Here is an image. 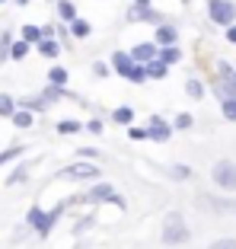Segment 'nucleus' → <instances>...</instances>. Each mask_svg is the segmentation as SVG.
Returning a JSON list of instances; mask_svg holds the SVG:
<instances>
[{
	"mask_svg": "<svg viewBox=\"0 0 236 249\" xmlns=\"http://www.w3.org/2000/svg\"><path fill=\"white\" fill-rule=\"evenodd\" d=\"M61 211H64V205L51 208V211H42V208H29V214H26V220H29V227L35 230L38 236H48V233H51V227L58 224Z\"/></svg>",
	"mask_w": 236,
	"mask_h": 249,
	"instance_id": "obj_1",
	"label": "nucleus"
},
{
	"mask_svg": "<svg viewBox=\"0 0 236 249\" xmlns=\"http://www.w3.org/2000/svg\"><path fill=\"white\" fill-rule=\"evenodd\" d=\"M188 240V227H185V220L179 211H169L166 220H163V243L166 246H179V243Z\"/></svg>",
	"mask_w": 236,
	"mask_h": 249,
	"instance_id": "obj_2",
	"label": "nucleus"
},
{
	"mask_svg": "<svg viewBox=\"0 0 236 249\" xmlns=\"http://www.w3.org/2000/svg\"><path fill=\"white\" fill-rule=\"evenodd\" d=\"M207 16L217 26H236V3L233 0H207Z\"/></svg>",
	"mask_w": 236,
	"mask_h": 249,
	"instance_id": "obj_3",
	"label": "nucleus"
},
{
	"mask_svg": "<svg viewBox=\"0 0 236 249\" xmlns=\"http://www.w3.org/2000/svg\"><path fill=\"white\" fill-rule=\"evenodd\" d=\"M211 176H214V182L220 185L223 192H236V163H233V160H220V163H214Z\"/></svg>",
	"mask_w": 236,
	"mask_h": 249,
	"instance_id": "obj_4",
	"label": "nucleus"
},
{
	"mask_svg": "<svg viewBox=\"0 0 236 249\" xmlns=\"http://www.w3.org/2000/svg\"><path fill=\"white\" fill-rule=\"evenodd\" d=\"M128 19L131 22H160L163 16L150 7V0H134V7L128 10Z\"/></svg>",
	"mask_w": 236,
	"mask_h": 249,
	"instance_id": "obj_5",
	"label": "nucleus"
},
{
	"mask_svg": "<svg viewBox=\"0 0 236 249\" xmlns=\"http://www.w3.org/2000/svg\"><path fill=\"white\" fill-rule=\"evenodd\" d=\"M61 179H99L96 163H70L61 169Z\"/></svg>",
	"mask_w": 236,
	"mask_h": 249,
	"instance_id": "obj_6",
	"label": "nucleus"
},
{
	"mask_svg": "<svg viewBox=\"0 0 236 249\" xmlns=\"http://www.w3.org/2000/svg\"><path fill=\"white\" fill-rule=\"evenodd\" d=\"M172 138V128L163 122L160 115H150V124H147V141H156V144H166Z\"/></svg>",
	"mask_w": 236,
	"mask_h": 249,
	"instance_id": "obj_7",
	"label": "nucleus"
},
{
	"mask_svg": "<svg viewBox=\"0 0 236 249\" xmlns=\"http://www.w3.org/2000/svg\"><path fill=\"white\" fill-rule=\"evenodd\" d=\"M112 198H115L112 185H109V182H102V185H93V189H89L86 195H80L77 201H83V205H96V201H112Z\"/></svg>",
	"mask_w": 236,
	"mask_h": 249,
	"instance_id": "obj_8",
	"label": "nucleus"
},
{
	"mask_svg": "<svg viewBox=\"0 0 236 249\" xmlns=\"http://www.w3.org/2000/svg\"><path fill=\"white\" fill-rule=\"evenodd\" d=\"M179 42V29L176 26H169V22H160L156 26V36H153V45L156 48H169V45Z\"/></svg>",
	"mask_w": 236,
	"mask_h": 249,
	"instance_id": "obj_9",
	"label": "nucleus"
},
{
	"mask_svg": "<svg viewBox=\"0 0 236 249\" xmlns=\"http://www.w3.org/2000/svg\"><path fill=\"white\" fill-rule=\"evenodd\" d=\"M128 58H131L134 64H150V61L156 58V45L153 42H140V45H134V48H131Z\"/></svg>",
	"mask_w": 236,
	"mask_h": 249,
	"instance_id": "obj_10",
	"label": "nucleus"
},
{
	"mask_svg": "<svg viewBox=\"0 0 236 249\" xmlns=\"http://www.w3.org/2000/svg\"><path fill=\"white\" fill-rule=\"evenodd\" d=\"M198 205L214 208V211H236V201H230V198H214V195H201Z\"/></svg>",
	"mask_w": 236,
	"mask_h": 249,
	"instance_id": "obj_11",
	"label": "nucleus"
},
{
	"mask_svg": "<svg viewBox=\"0 0 236 249\" xmlns=\"http://www.w3.org/2000/svg\"><path fill=\"white\" fill-rule=\"evenodd\" d=\"M112 67H115V71L128 80V73L134 71V61L128 58V52H115V54H112Z\"/></svg>",
	"mask_w": 236,
	"mask_h": 249,
	"instance_id": "obj_12",
	"label": "nucleus"
},
{
	"mask_svg": "<svg viewBox=\"0 0 236 249\" xmlns=\"http://www.w3.org/2000/svg\"><path fill=\"white\" fill-rule=\"evenodd\" d=\"M156 61H160V64H179V61H182V52H179L176 45H169V48H156Z\"/></svg>",
	"mask_w": 236,
	"mask_h": 249,
	"instance_id": "obj_13",
	"label": "nucleus"
},
{
	"mask_svg": "<svg viewBox=\"0 0 236 249\" xmlns=\"http://www.w3.org/2000/svg\"><path fill=\"white\" fill-rule=\"evenodd\" d=\"M35 48H38V54H42V58H58V52H61L58 38H42Z\"/></svg>",
	"mask_w": 236,
	"mask_h": 249,
	"instance_id": "obj_14",
	"label": "nucleus"
},
{
	"mask_svg": "<svg viewBox=\"0 0 236 249\" xmlns=\"http://www.w3.org/2000/svg\"><path fill=\"white\" fill-rule=\"evenodd\" d=\"M67 77H70V73H67V71H64V67H61V64H54L51 71H48V83H51L54 89H64Z\"/></svg>",
	"mask_w": 236,
	"mask_h": 249,
	"instance_id": "obj_15",
	"label": "nucleus"
},
{
	"mask_svg": "<svg viewBox=\"0 0 236 249\" xmlns=\"http://www.w3.org/2000/svg\"><path fill=\"white\" fill-rule=\"evenodd\" d=\"M19 109H26V112H45V109H51V106H48V103H45V99H42V96H26V99H22V103H19Z\"/></svg>",
	"mask_w": 236,
	"mask_h": 249,
	"instance_id": "obj_16",
	"label": "nucleus"
},
{
	"mask_svg": "<svg viewBox=\"0 0 236 249\" xmlns=\"http://www.w3.org/2000/svg\"><path fill=\"white\" fill-rule=\"evenodd\" d=\"M89 32H93V26H89L86 19H80V16H77V19L70 22V36H74V38H86Z\"/></svg>",
	"mask_w": 236,
	"mask_h": 249,
	"instance_id": "obj_17",
	"label": "nucleus"
},
{
	"mask_svg": "<svg viewBox=\"0 0 236 249\" xmlns=\"http://www.w3.org/2000/svg\"><path fill=\"white\" fill-rule=\"evenodd\" d=\"M112 122H118V124H131V122H134V109H131V106H118V109L112 112Z\"/></svg>",
	"mask_w": 236,
	"mask_h": 249,
	"instance_id": "obj_18",
	"label": "nucleus"
},
{
	"mask_svg": "<svg viewBox=\"0 0 236 249\" xmlns=\"http://www.w3.org/2000/svg\"><path fill=\"white\" fill-rule=\"evenodd\" d=\"M166 71H169V67L166 64H160V61H150V64H144V73H147V77H156V80H163V77H166Z\"/></svg>",
	"mask_w": 236,
	"mask_h": 249,
	"instance_id": "obj_19",
	"label": "nucleus"
},
{
	"mask_svg": "<svg viewBox=\"0 0 236 249\" xmlns=\"http://www.w3.org/2000/svg\"><path fill=\"white\" fill-rule=\"evenodd\" d=\"M58 16H61V19H67V22H74L77 19V7L70 3V0H61V3H58Z\"/></svg>",
	"mask_w": 236,
	"mask_h": 249,
	"instance_id": "obj_20",
	"label": "nucleus"
},
{
	"mask_svg": "<svg viewBox=\"0 0 236 249\" xmlns=\"http://www.w3.org/2000/svg\"><path fill=\"white\" fill-rule=\"evenodd\" d=\"M22 42L26 45H38L42 42V29H38V26H22Z\"/></svg>",
	"mask_w": 236,
	"mask_h": 249,
	"instance_id": "obj_21",
	"label": "nucleus"
},
{
	"mask_svg": "<svg viewBox=\"0 0 236 249\" xmlns=\"http://www.w3.org/2000/svg\"><path fill=\"white\" fill-rule=\"evenodd\" d=\"M13 112H16V99L10 93H0V115H10V118H13Z\"/></svg>",
	"mask_w": 236,
	"mask_h": 249,
	"instance_id": "obj_22",
	"label": "nucleus"
},
{
	"mask_svg": "<svg viewBox=\"0 0 236 249\" xmlns=\"http://www.w3.org/2000/svg\"><path fill=\"white\" fill-rule=\"evenodd\" d=\"M13 124H16V128H32V112L16 109V112H13Z\"/></svg>",
	"mask_w": 236,
	"mask_h": 249,
	"instance_id": "obj_23",
	"label": "nucleus"
},
{
	"mask_svg": "<svg viewBox=\"0 0 236 249\" xmlns=\"http://www.w3.org/2000/svg\"><path fill=\"white\" fill-rule=\"evenodd\" d=\"M58 131L61 134H77V131H83V124L74 122V118H64V122H58Z\"/></svg>",
	"mask_w": 236,
	"mask_h": 249,
	"instance_id": "obj_24",
	"label": "nucleus"
},
{
	"mask_svg": "<svg viewBox=\"0 0 236 249\" xmlns=\"http://www.w3.org/2000/svg\"><path fill=\"white\" fill-rule=\"evenodd\" d=\"M26 54H29V45H26V42H13V45H10V58H13V61H22Z\"/></svg>",
	"mask_w": 236,
	"mask_h": 249,
	"instance_id": "obj_25",
	"label": "nucleus"
},
{
	"mask_svg": "<svg viewBox=\"0 0 236 249\" xmlns=\"http://www.w3.org/2000/svg\"><path fill=\"white\" fill-rule=\"evenodd\" d=\"M185 93L192 96V99H201V96H204V87H201V80H195V77H192V80L185 83Z\"/></svg>",
	"mask_w": 236,
	"mask_h": 249,
	"instance_id": "obj_26",
	"label": "nucleus"
},
{
	"mask_svg": "<svg viewBox=\"0 0 236 249\" xmlns=\"http://www.w3.org/2000/svg\"><path fill=\"white\" fill-rule=\"evenodd\" d=\"M220 109L227 122H236V99H220Z\"/></svg>",
	"mask_w": 236,
	"mask_h": 249,
	"instance_id": "obj_27",
	"label": "nucleus"
},
{
	"mask_svg": "<svg viewBox=\"0 0 236 249\" xmlns=\"http://www.w3.org/2000/svg\"><path fill=\"white\" fill-rule=\"evenodd\" d=\"M19 154H22V147H19V144L7 147V150H3V154H0V166H3V163H10V160H13V157H19Z\"/></svg>",
	"mask_w": 236,
	"mask_h": 249,
	"instance_id": "obj_28",
	"label": "nucleus"
},
{
	"mask_svg": "<svg viewBox=\"0 0 236 249\" xmlns=\"http://www.w3.org/2000/svg\"><path fill=\"white\" fill-rule=\"evenodd\" d=\"M128 80H131V83H144V80H147V73H144V64H134V71L128 73Z\"/></svg>",
	"mask_w": 236,
	"mask_h": 249,
	"instance_id": "obj_29",
	"label": "nucleus"
},
{
	"mask_svg": "<svg viewBox=\"0 0 236 249\" xmlns=\"http://www.w3.org/2000/svg\"><path fill=\"white\" fill-rule=\"evenodd\" d=\"M207 249H236V240L233 236H223V240H214Z\"/></svg>",
	"mask_w": 236,
	"mask_h": 249,
	"instance_id": "obj_30",
	"label": "nucleus"
},
{
	"mask_svg": "<svg viewBox=\"0 0 236 249\" xmlns=\"http://www.w3.org/2000/svg\"><path fill=\"white\" fill-rule=\"evenodd\" d=\"M176 128H179V131L192 128V115H188V112H179V115H176Z\"/></svg>",
	"mask_w": 236,
	"mask_h": 249,
	"instance_id": "obj_31",
	"label": "nucleus"
},
{
	"mask_svg": "<svg viewBox=\"0 0 236 249\" xmlns=\"http://www.w3.org/2000/svg\"><path fill=\"white\" fill-rule=\"evenodd\" d=\"M128 138L131 141H147V128H134V124H128Z\"/></svg>",
	"mask_w": 236,
	"mask_h": 249,
	"instance_id": "obj_32",
	"label": "nucleus"
},
{
	"mask_svg": "<svg viewBox=\"0 0 236 249\" xmlns=\"http://www.w3.org/2000/svg\"><path fill=\"white\" fill-rule=\"evenodd\" d=\"M80 157L83 160H96V157H102V154H99L96 147H80Z\"/></svg>",
	"mask_w": 236,
	"mask_h": 249,
	"instance_id": "obj_33",
	"label": "nucleus"
},
{
	"mask_svg": "<svg viewBox=\"0 0 236 249\" xmlns=\"http://www.w3.org/2000/svg\"><path fill=\"white\" fill-rule=\"evenodd\" d=\"M109 71H112V67L102 64V61H96V64H93V73H96V77H109Z\"/></svg>",
	"mask_w": 236,
	"mask_h": 249,
	"instance_id": "obj_34",
	"label": "nucleus"
},
{
	"mask_svg": "<svg viewBox=\"0 0 236 249\" xmlns=\"http://www.w3.org/2000/svg\"><path fill=\"white\" fill-rule=\"evenodd\" d=\"M22 176H26V166H19V169H16L13 176H10V179H7V185H16V182H19V179H22Z\"/></svg>",
	"mask_w": 236,
	"mask_h": 249,
	"instance_id": "obj_35",
	"label": "nucleus"
},
{
	"mask_svg": "<svg viewBox=\"0 0 236 249\" xmlns=\"http://www.w3.org/2000/svg\"><path fill=\"white\" fill-rule=\"evenodd\" d=\"M83 128H86V131H93V134H99V131H102V122H96V118H93V122H86Z\"/></svg>",
	"mask_w": 236,
	"mask_h": 249,
	"instance_id": "obj_36",
	"label": "nucleus"
},
{
	"mask_svg": "<svg viewBox=\"0 0 236 249\" xmlns=\"http://www.w3.org/2000/svg\"><path fill=\"white\" fill-rule=\"evenodd\" d=\"M172 176L176 179H188V166H172Z\"/></svg>",
	"mask_w": 236,
	"mask_h": 249,
	"instance_id": "obj_37",
	"label": "nucleus"
},
{
	"mask_svg": "<svg viewBox=\"0 0 236 249\" xmlns=\"http://www.w3.org/2000/svg\"><path fill=\"white\" fill-rule=\"evenodd\" d=\"M227 42L236 45V26H230V29H227Z\"/></svg>",
	"mask_w": 236,
	"mask_h": 249,
	"instance_id": "obj_38",
	"label": "nucleus"
},
{
	"mask_svg": "<svg viewBox=\"0 0 236 249\" xmlns=\"http://www.w3.org/2000/svg\"><path fill=\"white\" fill-rule=\"evenodd\" d=\"M227 80H233V83H236V71H233V73H230V77H227Z\"/></svg>",
	"mask_w": 236,
	"mask_h": 249,
	"instance_id": "obj_39",
	"label": "nucleus"
},
{
	"mask_svg": "<svg viewBox=\"0 0 236 249\" xmlns=\"http://www.w3.org/2000/svg\"><path fill=\"white\" fill-rule=\"evenodd\" d=\"M16 3H19V7H26V3H29V0H16Z\"/></svg>",
	"mask_w": 236,
	"mask_h": 249,
	"instance_id": "obj_40",
	"label": "nucleus"
},
{
	"mask_svg": "<svg viewBox=\"0 0 236 249\" xmlns=\"http://www.w3.org/2000/svg\"><path fill=\"white\" fill-rule=\"evenodd\" d=\"M0 3H7V0H0Z\"/></svg>",
	"mask_w": 236,
	"mask_h": 249,
	"instance_id": "obj_41",
	"label": "nucleus"
}]
</instances>
